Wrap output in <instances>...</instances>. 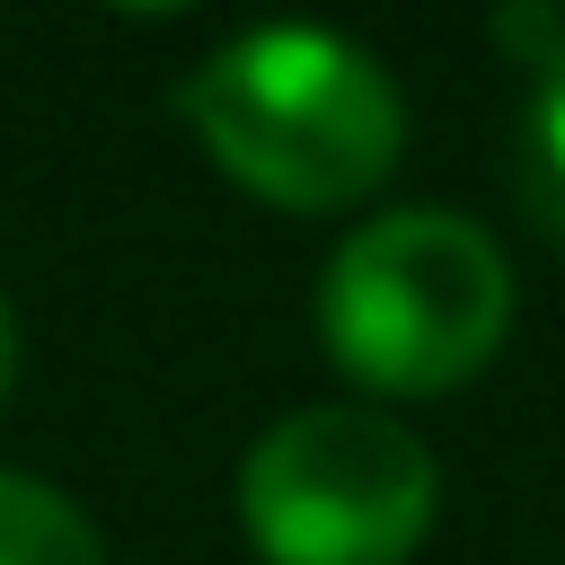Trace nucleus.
<instances>
[{
  "label": "nucleus",
  "instance_id": "obj_1",
  "mask_svg": "<svg viewBox=\"0 0 565 565\" xmlns=\"http://www.w3.org/2000/svg\"><path fill=\"white\" fill-rule=\"evenodd\" d=\"M185 115L238 185L291 212L371 194L406 132L388 71L327 26H256L221 44L185 79Z\"/></svg>",
  "mask_w": 565,
  "mask_h": 565
},
{
  "label": "nucleus",
  "instance_id": "obj_2",
  "mask_svg": "<svg viewBox=\"0 0 565 565\" xmlns=\"http://www.w3.org/2000/svg\"><path fill=\"white\" fill-rule=\"evenodd\" d=\"M503 318H512V274L494 238L441 203L362 221L327 256V291H318L327 353L397 397L468 380L503 344Z\"/></svg>",
  "mask_w": 565,
  "mask_h": 565
},
{
  "label": "nucleus",
  "instance_id": "obj_3",
  "mask_svg": "<svg viewBox=\"0 0 565 565\" xmlns=\"http://www.w3.org/2000/svg\"><path fill=\"white\" fill-rule=\"evenodd\" d=\"M433 494V450L380 406H300L238 468L247 539L274 565H406Z\"/></svg>",
  "mask_w": 565,
  "mask_h": 565
},
{
  "label": "nucleus",
  "instance_id": "obj_4",
  "mask_svg": "<svg viewBox=\"0 0 565 565\" xmlns=\"http://www.w3.org/2000/svg\"><path fill=\"white\" fill-rule=\"evenodd\" d=\"M512 168H521L530 212L565 238V18H556V35H547L539 62H530V97H521V150H512Z\"/></svg>",
  "mask_w": 565,
  "mask_h": 565
},
{
  "label": "nucleus",
  "instance_id": "obj_5",
  "mask_svg": "<svg viewBox=\"0 0 565 565\" xmlns=\"http://www.w3.org/2000/svg\"><path fill=\"white\" fill-rule=\"evenodd\" d=\"M0 565H106V547L71 494L0 468Z\"/></svg>",
  "mask_w": 565,
  "mask_h": 565
},
{
  "label": "nucleus",
  "instance_id": "obj_6",
  "mask_svg": "<svg viewBox=\"0 0 565 565\" xmlns=\"http://www.w3.org/2000/svg\"><path fill=\"white\" fill-rule=\"evenodd\" d=\"M9 362H18V327H9V300H0V388H9Z\"/></svg>",
  "mask_w": 565,
  "mask_h": 565
}]
</instances>
